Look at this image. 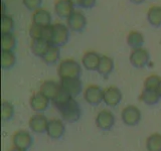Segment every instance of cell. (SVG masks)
<instances>
[{"label":"cell","mask_w":161,"mask_h":151,"mask_svg":"<svg viewBox=\"0 0 161 151\" xmlns=\"http://www.w3.org/2000/svg\"><path fill=\"white\" fill-rule=\"evenodd\" d=\"M59 114L62 116V119L67 123H75L80 118V107L79 103L72 98L68 103H65L59 109Z\"/></svg>","instance_id":"obj_1"},{"label":"cell","mask_w":161,"mask_h":151,"mask_svg":"<svg viewBox=\"0 0 161 151\" xmlns=\"http://www.w3.org/2000/svg\"><path fill=\"white\" fill-rule=\"evenodd\" d=\"M58 77L60 79L64 78H80L82 74V68L80 64L75 59H64L59 64L58 67Z\"/></svg>","instance_id":"obj_2"},{"label":"cell","mask_w":161,"mask_h":151,"mask_svg":"<svg viewBox=\"0 0 161 151\" xmlns=\"http://www.w3.org/2000/svg\"><path fill=\"white\" fill-rule=\"evenodd\" d=\"M60 88L68 93L72 98H75L83 90V83L80 78H64L60 79Z\"/></svg>","instance_id":"obj_3"},{"label":"cell","mask_w":161,"mask_h":151,"mask_svg":"<svg viewBox=\"0 0 161 151\" xmlns=\"http://www.w3.org/2000/svg\"><path fill=\"white\" fill-rule=\"evenodd\" d=\"M69 32L67 25L63 23H54L53 24V38H52V44L58 45H64L67 43L69 40Z\"/></svg>","instance_id":"obj_4"},{"label":"cell","mask_w":161,"mask_h":151,"mask_svg":"<svg viewBox=\"0 0 161 151\" xmlns=\"http://www.w3.org/2000/svg\"><path fill=\"white\" fill-rule=\"evenodd\" d=\"M84 97L86 102L92 106H98L103 102L104 99V90L97 85H91L86 89Z\"/></svg>","instance_id":"obj_5"},{"label":"cell","mask_w":161,"mask_h":151,"mask_svg":"<svg viewBox=\"0 0 161 151\" xmlns=\"http://www.w3.org/2000/svg\"><path fill=\"white\" fill-rule=\"evenodd\" d=\"M121 118L126 125L136 126L141 120V112L136 106L130 105L123 109Z\"/></svg>","instance_id":"obj_6"},{"label":"cell","mask_w":161,"mask_h":151,"mask_svg":"<svg viewBox=\"0 0 161 151\" xmlns=\"http://www.w3.org/2000/svg\"><path fill=\"white\" fill-rule=\"evenodd\" d=\"M150 54L147 49L143 48L133 49L130 54V63L135 68H144L149 63Z\"/></svg>","instance_id":"obj_7"},{"label":"cell","mask_w":161,"mask_h":151,"mask_svg":"<svg viewBox=\"0 0 161 151\" xmlns=\"http://www.w3.org/2000/svg\"><path fill=\"white\" fill-rule=\"evenodd\" d=\"M13 145L14 147L22 149V150H27L30 146L32 145V137L30 133L26 130H18L13 134Z\"/></svg>","instance_id":"obj_8"},{"label":"cell","mask_w":161,"mask_h":151,"mask_svg":"<svg viewBox=\"0 0 161 151\" xmlns=\"http://www.w3.org/2000/svg\"><path fill=\"white\" fill-rule=\"evenodd\" d=\"M49 103H50V100L47 97H45V96L40 92L32 95V97L29 100L30 108L37 114H42V112H44V111L48 108Z\"/></svg>","instance_id":"obj_9"},{"label":"cell","mask_w":161,"mask_h":151,"mask_svg":"<svg viewBox=\"0 0 161 151\" xmlns=\"http://www.w3.org/2000/svg\"><path fill=\"white\" fill-rule=\"evenodd\" d=\"M96 124L101 130L108 131L115 124V116L109 110H102L96 117Z\"/></svg>","instance_id":"obj_10"},{"label":"cell","mask_w":161,"mask_h":151,"mask_svg":"<svg viewBox=\"0 0 161 151\" xmlns=\"http://www.w3.org/2000/svg\"><path fill=\"white\" fill-rule=\"evenodd\" d=\"M123 95L121 90L117 87H109L104 90V99L103 102L110 107H116L122 101Z\"/></svg>","instance_id":"obj_11"},{"label":"cell","mask_w":161,"mask_h":151,"mask_svg":"<svg viewBox=\"0 0 161 151\" xmlns=\"http://www.w3.org/2000/svg\"><path fill=\"white\" fill-rule=\"evenodd\" d=\"M67 19L69 28L75 32L82 31L87 25V19L85 15L80 11H74Z\"/></svg>","instance_id":"obj_12"},{"label":"cell","mask_w":161,"mask_h":151,"mask_svg":"<svg viewBox=\"0 0 161 151\" xmlns=\"http://www.w3.org/2000/svg\"><path fill=\"white\" fill-rule=\"evenodd\" d=\"M49 121L47 118L42 114H35L31 116L29 119V128L31 129L34 133H44L47 132V125Z\"/></svg>","instance_id":"obj_13"},{"label":"cell","mask_w":161,"mask_h":151,"mask_svg":"<svg viewBox=\"0 0 161 151\" xmlns=\"http://www.w3.org/2000/svg\"><path fill=\"white\" fill-rule=\"evenodd\" d=\"M65 132V126L63 120L59 119H52L49 120L47 134L48 137L53 139H59Z\"/></svg>","instance_id":"obj_14"},{"label":"cell","mask_w":161,"mask_h":151,"mask_svg":"<svg viewBox=\"0 0 161 151\" xmlns=\"http://www.w3.org/2000/svg\"><path fill=\"white\" fill-rule=\"evenodd\" d=\"M60 91V85L54 81H45L42 84L39 92L42 93L45 97H47L50 101H53L54 97Z\"/></svg>","instance_id":"obj_15"},{"label":"cell","mask_w":161,"mask_h":151,"mask_svg":"<svg viewBox=\"0 0 161 151\" xmlns=\"http://www.w3.org/2000/svg\"><path fill=\"white\" fill-rule=\"evenodd\" d=\"M74 5L69 0H58L54 5V11L58 16L62 18H68L74 10Z\"/></svg>","instance_id":"obj_16"},{"label":"cell","mask_w":161,"mask_h":151,"mask_svg":"<svg viewBox=\"0 0 161 151\" xmlns=\"http://www.w3.org/2000/svg\"><path fill=\"white\" fill-rule=\"evenodd\" d=\"M101 55L96 52H87L82 59V64L89 70H97L100 64Z\"/></svg>","instance_id":"obj_17"},{"label":"cell","mask_w":161,"mask_h":151,"mask_svg":"<svg viewBox=\"0 0 161 151\" xmlns=\"http://www.w3.org/2000/svg\"><path fill=\"white\" fill-rule=\"evenodd\" d=\"M32 21L34 24L40 25V26H48L50 25V21H52V15L45 9L39 8L35 10L33 15H32Z\"/></svg>","instance_id":"obj_18"},{"label":"cell","mask_w":161,"mask_h":151,"mask_svg":"<svg viewBox=\"0 0 161 151\" xmlns=\"http://www.w3.org/2000/svg\"><path fill=\"white\" fill-rule=\"evenodd\" d=\"M114 70V60L112 58L108 57V55H102L100 59V64L97 72L103 76L104 78H107L108 76L113 72Z\"/></svg>","instance_id":"obj_19"},{"label":"cell","mask_w":161,"mask_h":151,"mask_svg":"<svg viewBox=\"0 0 161 151\" xmlns=\"http://www.w3.org/2000/svg\"><path fill=\"white\" fill-rule=\"evenodd\" d=\"M50 43L47 40L43 38H37V39H32L31 42V52L34 55L39 58H42L47 52L48 48L50 47Z\"/></svg>","instance_id":"obj_20"},{"label":"cell","mask_w":161,"mask_h":151,"mask_svg":"<svg viewBox=\"0 0 161 151\" xmlns=\"http://www.w3.org/2000/svg\"><path fill=\"white\" fill-rule=\"evenodd\" d=\"M60 57V49L59 47L54 44H50L47 52L42 58L43 62L47 64H54L59 59Z\"/></svg>","instance_id":"obj_21"},{"label":"cell","mask_w":161,"mask_h":151,"mask_svg":"<svg viewBox=\"0 0 161 151\" xmlns=\"http://www.w3.org/2000/svg\"><path fill=\"white\" fill-rule=\"evenodd\" d=\"M160 99L161 98L158 95L157 91H153V90L144 89L140 95V101H142L143 103H145L146 105H149V106L157 104Z\"/></svg>","instance_id":"obj_22"},{"label":"cell","mask_w":161,"mask_h":151,"mask_svg":"<svg viewBox=\"0 0 161 151\" xmlns=\"http://www.w3.org/2000/svg\"><path fill=\"white\" fill-rule=\"evenodd\" d=\"M147 19L151 25L155 27L161 26V6L155 5L150 7L147 12Z\"/></svg>","instance_id":"obj_23"},{"label":"cell","mask_w":161,"mask_h":151,"mask_svg":"<svg viewBox=\"0 0 161 151\" xmlns=\"http://www.w3.org/2000/svg\"><path fill=\"white\" fill-rule=\"evenodd\" d=\"M127 43L133 49L141 48L144 44V36L139 31H131L127 36Z\"/></svg>","instance_id":"obj_24"},{"label":"cell","mask_w":161,"mask_h":151,"mask_svg":"<svg viewBox=\"0 0 161 151\" xmlns=\"http://www.w3.org/2000/svg\"><path fill=\"white\" fill-rule=\"evenodd\" d=\"M16 63V57L12 50H1V67L3 70L11 69Z\"/></svg>","instance_id":"obj_25"},{"label":"cell","mask_w":161,"mask_h":151,"mask_svg":"<svg viewBox=\"0 0 161 151\" xmlns=\"http://www.w3.org/2000/svg\"><path fill=\"white\" fill-rule=\"evenodd\" d=\"M146 148L148 151H161V134H151L146 140Z\"/></svg>","instance_id":"obj_26"},{"label":"cell","mask_w":161,"mask_h":151,"mask_svg":"<svg viewBox=\"0 0 161 151\" xmlns=\"http://www.w3.org/2000/svg\"><path fill=\"white\" fill-rule=\"evenodd\" d=\"M16 47V39L12 32L1 33V49L12 50Z\"/></svg>","instance_id":"obj_27"},{"label":"cell","mask_w":161,"mask_h":151,"mask_svg":"<svg viewBox=\"0 0 161 151\" xmlns=\"http://www.w3.org/2000/svg\"><path fill=\"white\" fill-rule=\"evenodd\" d=\"M14 115V106L9 101H3L1 106V117L3 121L11 120Z\"/></svg>","instance_id":"obj_28"},{"label":"cell","mask_w":161,"mask_h":151,"mask_svg":"<svg viewBox=\"0 0 161 151\" xmlns=\"http://www.w3.org/2000/svg\"><path fill=\"white\" fill-rule=\"evenodd\" d=\"M70 99H72V97H70V96L68 93H65L64 91L62 88H60V91L58 92V94L55 96L54 99L52 101V102H53V106H54L55 108L59 109L65 103H68Z\"/></svg>","instance_id":"obj_29"},{"label":"cell","mask_w":161,"mask_h":151,"mask_svg":"<svg viewBox=\"0 0 161 151\" xmlns=\"http://www.w3.org/2000/svg\"><path fill=\"white\" fill-rule=\"evenodd\" d=\"M161 82V79L157 75H151L145 80L144 83V89L146 90H153L156 91L158 88V86Z\"/></svg>","instance_id":"obj_30"},{"label":"cell","mask_w":161,"mask_h":151,"mask_svg":"<svg viewBox=\"0 0 161 151\" xmlns=\"http://www.w3.org/2000/svg\"><path fill=\"white\" fill-rule=\"evenodd\" d=\"M13 27H14V22L11 17L8 16V15L1 16V33L11 32Z\"/></svg>","instance_id":"obj_31"},{"label":"cell","mask_w":161,"mask_h":151,"mask_svg":"<svg viewBox=\"0 0 161 151\" xmlns=\"http://www.w3.org/2000/svg\"><path fill=\"white\" fill-rule=\"evenodd\" d=\"M42 29H43L42 26L32 23L31 26H30V28H29V35H30V37H31L32 39L42 38Z\"/></svg>","instance_id":"obj_32"},{"label":"cell","mask_w":161,"mask_h":151,"mask_svg":"<svg viewBox=\"0 0 161 151\" xmlns=\"http://www.w3.org/2000/svg\"><path fill=\"white\" fill-rule=\"evenodd\" d=\"M24 6L29 10H37L42 3V0H22Z\"/></svg>","instance_id":"obj_33"},{"label":"cell","mask_w":161,"mask_h":151,"mask_svg":"<svg viewBox=\"0 0 161 151\" xmlns=\"http://www.w3.org/2000/svg\"><path fill=\"white\" fill-rule=\"evenodd\" d=\"M42 38L47 40L52 43V38H53V25L50 24L48 26H44L42 29Z\"/></svg>","instance_id":"obj_34"},{"label":"cell","mask_w":161,"mask_h":151,"mask_svg":"<svg viewBox=\"0 0 161 151\" xmlns=\"http://www.w3.org/2000/svg\"><path fill=\"white\" fill-rule=\"evenodd\" d=\"M96 0H80V6L83 8H92L95 6Z\"/></svg>","instance_id":"obj_35"},{"label":"cell","mask_w":161,"mask_h":151,"mask_svg":"<svg viewBox=\"0 0 161 151\" xmlns=\"http://www.w3.org/2000/svg\"><path fill=\"white\" fill-rule=\"evenodd\" d=\"M72 4L74 6H80V0H69Z\"/></svg>","instance_id":"obj_36"},{"label":"cell","mask_w":161,"mask_h":151,"mask_svg":"<svg viewBox=\"0 0 161 151\" xmlns=\"http://www.w3.org/2000/svg\"><path fill=\"white\" fill-rule=\"evenodd\" d=\"M157 93H158V95L160 96V98H161V82H160V84H159V86H158V88H157Z\"/></svg>","instance_id":"obj_37"},{"label":"cell","mask_w":161,"mask_h":151,"mask_svg":"<svg viewBox=\"0 0 161 151\" xmlns=\"http://www.w3.org/2000/svg\"><path fill=\"white\" fill-rule=\"evenodd\" d=\"M133 3H135V4H140V3H142L144 0H131Z\"/></svg>","instance_id":"obj_38"},{"label":"cell","mask_w":161,"mask_h":151,"mask_svg":"<svg viewBox=\"0 0 161 151\" xmlns=\"http://www.w3.org/2000/svg\"><path fill=\"white\" fill-rule=\"evenodd\" d=\"M10 151H26V150H22V149H19V148H16V147H13Z\"/></svg>","instance_id":"obj_39"}]
</instances>
